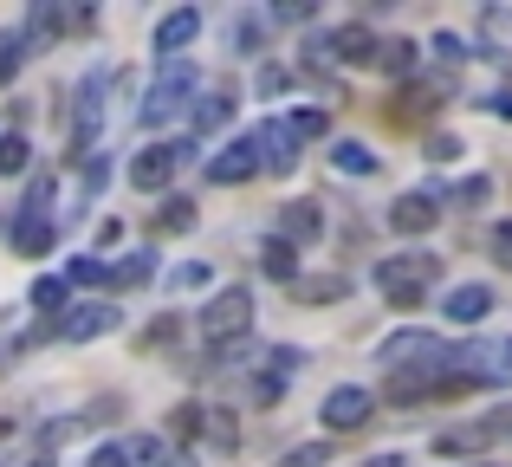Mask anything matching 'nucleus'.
<instances>
[{
	"label": "nucleus",
	"mask_w": 512,
	"mask_h": 467,
	"mask_svg": "<svg viewBox=\"0 0 512 467\" xmlns=\"http://www.w3.org/2000/svg\"><path fill=\"white\" fill-rule=\"evenodd\" d=\"M363 467H409V461H402V455H370Z\"/></svg>",
	"instance_id": "c03bdc74"
},
{
	"label": "nucleus",
	"mask_w": 512,
	"mask_h": 467,
	"mask_svg": "<svg viewBox=\"0 0 512 467\" xmlns=\"http://www.w3.org/2000/svg\"><path fill=\"white\" fill-rule=\"evenodd\" d=\"M435 91H441V85H402L396 98H389V124H396V130L428 124V117H435Z\"/></svg>",
	"instance_id": "dca6fc26"
},
{
	"label": "nucleus",
	"mask_w": 512,
	"mask_h": 467,
	"mask_svg": "<svg viewBox=\"0 0 512 467\" xmlns=\"http://www.w3.org/2000/svg\"><path fill=\"white\" fill-rule=\"evenodd\" d=\"M318 234H325V208L318 202H286L279 208V240H286V247H312Z\"/></svg>",
	"instance_id": "4468645a"
},
{
	"label": "nucleus",
	"mask_w": 512,
	"mask_h": 467,
	"mask_svg": "<svg viewBox=\"0 0 512 467\" xmlns=\"http://www.w3.org/2000/svg\"><path fill=\"white\" fill-rule=\"evenodd\" d=\"M20 65H26V39H20V33H7V39H0V85H7Z\"/></svg>",
	"instance_id": "72a5a7b5"
},
{
	"label": "nucleus",
	"mask_w": 512,
	"mask_h": 467,
	"mask_svg": "<svg viewBox=\"0 0 512 467\" xmlns=\"http://www.w3.org/2000/svg\"><path fill=\"white\" fill-rule=\"evenodd\" d=\"M195 98H201V72L188 59H163L156 65V78H150V91H143V124L150 130H163L169 117H182V111H195Z\"/></svg>",
	"instance_id": "f257e3e1"
},
{
	"label": "nucleus",
	"mask_w": 512,
	"mask_h": 467,
	"mask_svg": "<svg viewBox=\"0 0 512 467\" xmlns=\"http://www.w3.org/2000/svg\"><path fill=\"white\" fill-rule=\"evenodd\" d=\"M201 422H208V409H201V403H175L169 409V442L182 448L188 435H201Z\"/></svg>",
	"instance_id": "cd10ccee"
},
{
	"label": "nucleus",
	"mask_w": 512,
	"mask_h": 467,
	"mask_svg": "<svg viewBox=\"0 0 512 467\" xmlns=\"http://www.w3.org/2000/svg\"><path fill=\"white\" fill-rule=\"evenodd\" d=\"M195 39H201V13L195 7H175V13L156 20V52H163V59H182Z\"/></svg>",
	"instance_id": "ddd939ff"
},
{
	"label": "nucleus",
	"mask_w": 512,
	"mask_h": 467,
	"mask_svg": "<svg viewBox=\"0 0 512 467\" xmlns=\"http://www.w3.org/2000/svg\"><path fill=\"white\" fill-rule=\"evenodd\" d=\"M441 279V260L428 247H409V253H396V260H383L376 266V292H383L396 312H415V305L428 299V286Z\"/></svg>",
	"instance_id": "f03ea898"
},
{
	"label": "nucleus",
	"mask_w": 512,
	"mask_h": 467,
	"mask_svg": "<svg viewBox=\"0 0 512 467\" xmlns=\"http://www.w3.org/2000/svg\"><path fill=\"white\" fill-rule=\"evenodd\" d=\"M325 461H331V448H325V442H305V448H292V455L279 461V467H325Z\"/></svg>",
	"instance_id": "f704fd0d"
},
{
	"label": "nucleus",
	"mask_w": 512,
	"mask_h": 467,
	"mask_svg": "<svg viewBox=\"0 0 512 467\" xmlns=\"http://www.w3.org/2000/svg\"><path fill=\"white\" fill-rule=\"evenodd\" d=\"M117 325H124V312H117L111 299H85V305H72V312L59 318V338L65 344H98V338H111Z\"/></svg>",
	"instance_id": "6e6552de"
},
{
	"label": "nucleus",
	"mask_w": 512,
	"mask_h": 467,
	"mask_svg": "<svg viewBox=\"0 0 512 467\" xmlns=\"http://www.w3.org/2000/svg\"><path fill=\"white\" fill-rule=\"evenodd\" d=\"M117 240H124V221H117V215L98 221V247H117Z\"/></svg>",
	"instance_id": "79ce46f5"
},
{
	"label": "nucleus",
	"mask_w": 512,
	"mask_h": 467,
	"mask_svg": "<svg viewBox=\"0 0 512 467\" xmlns=\"http://www.w3.org/2000/svg\"><path fill=\"white\" fill-rule=\"evenodd\" d=\"M260 273L266 279H286V286H292V279H299V247H286V240H266V247H260Z\"/></svg>",
	"instance_id": "393cba45"
},
{
	"label": "nucleus",
	"mask_w": 512,
	"mask_h": 467,
	"mask_svg": "<svg viewBox=\"0 0 512 467\" xmlns=\"http://www.w3.org/2000/svg\"><path fill=\"white\" fill-rule=\"evenodd\" d=\"M20 467H52V461H46V455H33V461H20Z\"/></svg>",
	"instance_id": "a18cd8bd"
},
{
	"label": "nucleus",
	"mask_w": 512,
	"mask_h": 467,
	"mask_svg": "<svg viewBox=\"0 0 512 467\" xmlns=\"http://www.w3.org/2000/svg\"><path fill=\"white\" fill-rule=\"evenodd\" d=\"M195 156V143H175V137H163V143H143L137 156H130V189H143V195H163L169 182H175V169Z\"/></svg>",
	"instance_id": "423d86ee"
},
{
	"label": "nucleus",
	"mask_w": 512,
	"mask_h": 467,
	"mask_svg": "<svg viewBox=\"0 0 512 467\" xmlns=\"http://www.w3.org/2000/svg\"><path fill=\"white\" fill-rule=\"evenodd\" d=\"M260 91L273 98V91H286V65H260Z\"/></svg>",
	"instance_id": "ea45409f"
},
{
	"label": "nucleus",
	"mask_w": 512,
	"mask_h": 467,
	"mask_svg": "<svg viewBox=\"0 0 512 467\" xmlns=\"http://www.w3.org/2000/svg\"><path fill=\"white\" fill-rule=\"evenodd\" d=\"M493 312V292L487 286H454L448 292V325H480Z\"/></svg>",
	"instance_id": "5701e85b"
},
{
	"label": "nucleus",
	"mask_w": 512,
	"mask_h": 467,
	"mask_svg": "<svg viewBox=\"0 0 512 467\" xmlns=\"http://www.w3.org/2000/svg\"><path fill=\"white\" fill-rule=\"evenodd\" d=\"M85 467H137V461H130V448L104 442V448H91V461H85Z\"/></svg>",
	"instance_id": "e433bc0d"
},
{
	"label": "nucleus",
	"mask_w": 512,
	"mask_h": 467,
	"mask_svg": "<svg viewBox=\"0 0 512 467\" xmlns=\"http://www.w3.org/2000/svg\"><path fill=\"white\" fill-rule=\"evenodd\" d=\"M318 416H325V429H331V435H357L363 422L376 416V396L363 390V383H338V390L325 396V409H318Z\"/></svg>",
	"instance_id": "1a4fd4ad"
},
{
	"label": "nucleus",
	"mask_w": 512,
	"mask_h": 467,
	"mask_svg": "<svg viewBox=\"0 0 512 467\" xmlns=\"http://www.w3.org/2000/svg\"><path fill=\"white\" fill-rule=\"evenodd\" d=\"M65 286H111V266H104L98 253H78V260L65 266Z\"/></svg>",
	"instance_id": "c85d7f7f"
},
{
	"label": "nucleus",
	"mask_w": 512,
	"mask_h": 467,
	"mask_svg": "<svg viewBox=\"0 0 512 467\" xmlns=\"http://www.w3.org/2000/svg\"><path fill=\"white\" fill-rule=\"evenodd\" d=\"M435 221H441V195H428V189H409L389 202V228L396 234H428Z\"/></svg>",
	"instance_id": "9b49d317"
},
{
	"label": "nucleus",
	"mask_w": 512,
	"mask_h": 467,
	"mask_svg": "<svg viewBox=\"0 0 512 467\" xmlns=\"http://www.w3.org/2000/svg\"><path fill=\"white\" fill-rule=\"evenodd\" d=\"M227 124H234V91H227V85H201L195 130H201V137H214V130H227Z\"/></svg>",
	"instance_id": "6ab92c4d"
},
{
	"label": "nucleus",
	"mask_w": 512,
	"mask_h": 467,
	"mask_svg": "<svg viewBox=\"0 0 512 467\" xmlns=\"http://www.w3.org/2000/svg\"><path fill=\"white\" fill-rule=\"evenodd\" d=\"M26 299H33V312H46L52 325H59V318L72 312V286H65V273H39V279H33V292H26Z\"/></svg>",
	"instance_id": "4be33fe9"
},
{
	"label": "nucleus",
	"mask_w": 512,
	"mask_h": 467,
	"mask_svg": "<svg viewBox=\"0 0 512 467\" xmlns=\"http://www.w3.org/2000/svg\"><path fill=\"white\" fill-rule=\"evenodd\" d=\"M292 299L299 305H338V299H350V279L344 273H299L292 279Z\"/></svg>",
	"instance_id": "aec40b11"
},
{
	"label": "nucleus",
	"mask_w": 512,
	"mask_h": 467,
	"mask_svg": "<svg viewBox=\"0 0 512 467\" xmlns=\"http://www.w3.org/2000/svg\"><path fill=\"white\" fill-rule=\"evenodd\" d=\"M325 39H331V65H376V52H383V39H376L363 20H350V26H338V33H325Z\"/></svg>",
	"instance_id": "f8f14e48"
},
{
	"label": "nucleus",
	"mask_w": 512,
	"mask_h": 467,
	"mask_svg": "<svg viewBox=\"0 0 512 467\" xmlns=\"http://www.w3.org/2000/svg\"><path fill=\"white\" fill-rule=\"evenodd\" d=\"M286 124H292V137H299V143H312V137H325V130H331V117L318 111V104H299Z\"/></svg>",
	"instance_id": "7c9ffc66"
},
{
	"label": "nucleus",
	"mask_w": 512,
	"mask_h": 467,
	"mask_svg": "<svg viewBox=\"0 0 512 467\" xmlns=\"http://www.w3.org/2000/svg\"><path fill=\"white\" fill-rule=\"evenodd\" d=\"M331 169H338V176H376V156H370V143H357V137L331 143Z\"/></svg>",
	"instance_id": "b1692460"
},
{
	"label": "nucleus",
	"mask_w": 512,
	"mask_h": 467,
	"mask_svg": "<svg viewBox=\"0 0 512 467\" xmlns=\"http://www.w3.org/2000/svg\"><path fill=\"white\" fill-rule=\"evenodd\" d=\"M493 260L512 266V221H500V228H493Z\"/></svg>",
	"instance_id": "58836bf2"
},
{
	"label": "nucleus",
	"mask_w": 512,
	"mask_h": 467,
	"mask_svg": "<svg viewBox=\"0 0 512 467\" xmlns=\"http://www.w3.org/2000/svg\"><path fill=\"white\" fill-rule=\"evenodd\" d=\"M195 202H188V195H163V202L150 208V234L156 240H175V234H195Z\"/></svg>",
	"instance_id": "a211bd4d"
},
{
	"label": "nucleus",
	"mask_w": 512,
	"mask_h": 467,
	"mask_svg": "<svg viewBox=\"0 0 512 467\" xmlns=\"http://www.w3.org/2000/svg\"><path fill=\"white\" fill-rule=\"evenodd\" d=\"M201 338H208V351L214 344H240L253 331V286H221L208 305H201Z\"/></svg>",
	"instance_id": "20e7f679"
},
{
	"label": "nucleus",
	"mask_w": 512,
	"mask_h": 467,
	"mask_svg": "<svg viewBox=\"0 0 512 467\" xmlns=\"http://www.w3.org/2000/svg\"><path fill=\"white\" fill-rule=\"evenodd\" d=\"M435 59H441V65H448V72H454V65L467 59V46H461V39H454V33H435Z\"/></svg>",
	"instance_id": "4c0bfd02"
},
{
	"label": "nucleus",
	"mask_w": 512,
	"mask_h": 467,
	"mask_svg": "<svg viewBox=\"0 0 512 467\" xmlns=\"http://www.w3.org/2000/svg\"><path fill=\"white\" fill-rule=\"evenodd\" d=\"M376 65H383L389 78H415V39H383Z\"/></svg>",
	"instance_id": "bb28decb"
},
{
	"label": "nucleus",
	"mask_w": 512,
	"mask_h": 467,
	"mask_svg": "<svg viewBox=\"0 0 512 467\" xmlns=\"http://www.w3.org/2000/svg\"><path fill=\"white\" fill-rule=\"evenodd\" d=\"M130 461L137 467H195V455L175 448L169 435H137V442H130Z\"/></svg>",
	"instance_id": "412c9836"
},
{
	"label": "nucleus",
	"mask_w": 512,
	"mask_h": 467,
	"mask_svg": "<svg viewBox=\"0 0 512 467\" xmlns=\"http://www.w3.org/2000/svg\"><path fill=\"white\" fill-rule=\"evenodd\" d=\"M487 111H493V117H506V124H512V91H493V98H487Z\"/></svg>",
	"instance_id": "37998d69"
},
{
	"label": "nucleus",
	"mask_w": 512,
	"mask_h": 467,
	"mask_svg": "<svg viewBox=\"0 0 512 467\" xmlns=\"http://www.w3.org/2000/svg\"><path fill=\"white\" fill-rule=\"evenodd\" d=\"M480 52L512 72V7H480Z\"/></svg>",
	"instance_id": "2eb2a0df"
},
{
	"label": "nucleus",
	"mask_w": 512,
	"mask_h": 467,
	"mask_svg": "<svg viewBox=\"0 0 512 467\" xmlns=\"http://www.w3.org/2000/svg\"><path fill=\"white\" fill-rule=\"evenodd\" d=\"M493 442H512V403L493 409V416H480V422H454V429H441L435 435V455L441 461H461V455H480V448H493Z\"/></svg>",
	"instance_id": "39448f33"
},
{
	"label": "nucleus",
	"mask_w": 512,
	"mask_h": 467,
	"mask_svg": "<svg viewBox=\"0 0 512 467\" xmlns=\"http://www.w3.org/2000/svg\"><path fill=\"white\" fill-rule=\"evenodd\" d=\"M253 176H260L253 137H234V143H221V150L208 156V182H214V189H240V182H253Z\"/></svg>",
	"instance_id": "9d476101"
},
{
	"label": "nucleus",
	"mask_w": 512,
	"mask_h": 467,
	"mask_svg": "<svg viewBox=\"0 0 512 467\" xmlns=\"http://www.w3.org/2000/svg\"><path fill=\"white\" fill-rule=\"evenodd\" d=\"M104 111H111V72H104V65H91V72L78 78V91H72V150H78V156L98 150Z\"/></svg>",
	"instance_id": "7ed1b4c3"
},
{
	"label": "nucleus",
	"mask_w": 512,
	"mask_h": 467,
	"mask_svg": "<svg viewBox=\"0 0 512 467\" xmlns=\"http://www.w3.org/2000/svg\"><path fill=\"white\" fill-rule=\"evenodd\" d=\"M299 150H305V143L292 137L286 117H266V124L253 130V156H260L266 176H292V169H299Z\"/></svg>",
	"instance_id": "0eeeda50"
},
{
	"label": "nucleus",
	"mask_w": 512,
	"mask_h": 467,
	"mask_svg": "<svg viewBox=\"0 0 512 467\" xmlns=\"http://www.w3.org/2000/svg\"><path fill=\"white\" fill-rule=\"evenodd\" d=\"M428 156H435V163H454V156H461V143H454V137H435V143H428Z\"/></svg>",
	"instance_id": "a19ab883"
},
{
	"label": "nucleus",
	"mask_w": 512,
	"mask_h": 467,
	"mask_svg": "<svg viewBox=\"0 0 512 467\" xmlns=\"http://www.w3.org/2000/svg\"><path fill=\"white\" fill-rule=\"evenodd\" d=\"M26 163H33L26 137H20V130H7V137H0V176H26Z\"/></svg>",
	"instance_id": "c756f323"
},
{
	"label": "nucleus",
	"mask_w": 512,
	"mask_h": 467,
	"mask_svg": "<svg viewBox=\"0 0 512 467\" xmlns=\"http://www.w3.org/2000/svg\"><path fill=\"white\" fill-rule=\"evenodd\" d=\"M487 195H493V182H487V176H467L461 189H454V202H461V208H480Z\"/></svg>",
	"instance_id": "c9c22d12"
},
{
	"label": "nucleus",
	"mask_w": 512,
	"mask_h": 467,
	"mask_svg": "<svg viewBox=\"0 0 512 467\" xmlns=\"http://www.w3.org/2000/svg\"><path fill=\"white\" fill-rule=\"evenodd\" d=\"M201 435H208V442H214V448L227 455V448L240 442V429H234V409H208V422H201Z\"/></svg>",
	"instance_id": "2f4dec72"
},
{
	"label": "nucleus",
	"mask_w": 512,
	"mask_h": 467,
	"mask_svg": "<svg viewBox=\"0 0 512 467\" xmlns=\"http://www.w3.org/2000/svg\"><path fill=\"white\" fill-rule=\"evenodd\" d=\"M150 273H156L150 253H124V260L111 266V292H137V286H150Z\"/></svg>",
	"instance_id": "a878e982"
},
{
	"label": "nucleus",
	"mask_w": 512,
	"mask_h": 467,
	"mask_svg": "<svg viewBox=\"0 0 512 467\" xmlns=\"http://www.w3.org/2000/svg\"><path fill=\"white\" fill-rule=\"evenodd\" d=\"M13 253H26V260H46L52 253V215L46 208H20V221H13Z\"/></svg>",
	"instance_id": "f3484780"
},
{
	"label": "nucleus",
	"mask_w": 512,
	"mask_h": 467,
	"mask_svg": "<svg viewBox=\"0 0 512 467\" xmlns=\"http://www.w3.org/2000/svg\"><path fill=\"white\" fill-rule=\"evenodd\" d=\"M175 331H182V318H175V312H163V318H156V325L150 331H143V351H163V344H175Z\"/></svg>",
	"instance_id": "473e14b6"
},
{
	"label": "nucleus",
	"mask_w": 512,
	"mask_h": 467,
	"mask_svg": "<svg viewBox=\"0 0 512 467\" xmlns=\"http://www.w3.org/2000/svg\"><path fill=\"white\" fill-rule=\"evenodd\" d=\"M7 435H13V422H7V416H0V442H7Z\"/></svg>",
	"instance_id": "49530a36"
}]
</instances>
